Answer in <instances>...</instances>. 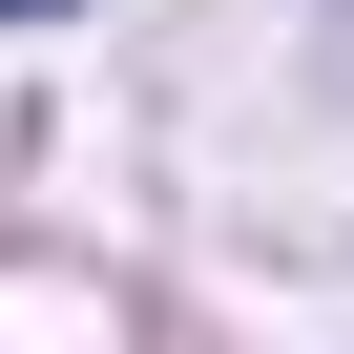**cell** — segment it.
<instances>
[{
  "instance_id": "cell-1",
  "label": "cell",
  "mask_w": 354,
  "mask_h": 354,
  "mask_svg": "<svg viewBox=\"0 0 354 354\" xmlns=\"http://www.w3.org/2000/svg\"><path fill=\"white\" fill-rule=\"evenodd\" d=\"M0 21H63V0H0Z\"/></svg>"
}]
</instances>
